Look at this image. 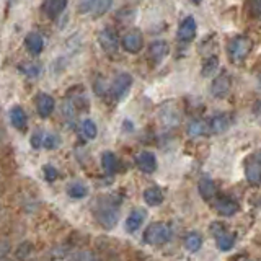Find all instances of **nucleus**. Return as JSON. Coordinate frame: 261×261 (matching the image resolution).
<instances>
[{
  "label": "nucleus",
  "mask_w": 261,
  "mask_h": 261,
  "mask_svg": "<svg viewBox=\"0 0 261 261\" xmlns=\"http://www.w3.org/2000/svg\"><path fill=\"white\" fill-rule=\"evenodd\" d=\"M170 237H171L170 227L162 222L150 224L144 232V240L149 245H153V247H157V245H165L170 240Z\"/></svg>",
  "instance_id": "f257e3e1"
},
{
  "label": "nucleus",
  "mask_w": 261,
  "mask_h": 261,
  "mask_svg": "<svg viewBox=\"0 0 261 261\" xmlns=\"http://www.w3.org/2000/svg\"><path fill=\"white\" fill-rule=\"evenodd\" d=\"M253 43L247 36H237L232 38L227 44V53L230 56L232 61H243L251 51Z\"/></svg>",
  "instance_id": "f03ea898"
},
{
  "label": "nucleus",
  "mask_w": 261,
  "mask_h": 261,
  "mask_svg": "<svg viewBox=\"0 0 261 261\" xmlns=\"http://www.w3.org/2000/svg\"><path fill=\"white\" fill-rule=\"evenodd\" d=\"M121 46L124 51L130 53V54H137L139 51L142 49L144 46V38H142V33L139 30H130L127 31L124 36L121 39Z\"/></svg>",
  "instance_id": "7ed1b4c3"
},
{
  "label": "nucleus",
  "mask_w": 261,
  "mask_h": 261,
  "mask_svg": "<svg viewBox=\"0 0 261 261\" xmlns=\"http://www.w3.org/2000/svg\"><path fill=\"white\" fill-rule=\"evenodd\" d=\"M98 43H100L103 51H106L108 54H113L118 51L119 47V38H118V33L114 31L113 28H105L100 31L98 35Z\"/></svg>",
  "instance_id": "20e7f679"
},
{
  "label": "nucleus",
  "mask_w": 261,
  "mask_h": 261,
  "mask_svg": "<svg viewBox=\"0 0 261 261\" xmlns=\"http://www.w3.org/2000/svg\"><path fill=\"white\" fill-rule=\"evenodd\" d=\"M212 233L216 237V243H217V248L220 251H228L235 243V233L232 232H227L224 225L216 224L212 225Z\"/></svg>",
  "instance_id": "39448f33"
},
{
  "label": "nucleus",
  "mask_w": 261,
  "mask_h": 261,
  "mask_svg": "<svg viewBox=\"0 0 261 261\" xmlns=\"http://www.w3.org/2000/svg\"><path fill=\"white\" fill-rule=\"evenodd\" d=\"M96 219L100 225L105 228H111L118 222V207L114 206H101L96 211Z\"/></svg>",
  "instance_id": "423d86ee"
},
{
  "label": "nucleus",
  "mask_w": 261,
  "mask_h": 261,
  "mask_svg": "<svg viewBox=\"0 0 261 261\" xmlns=\"http://www.w3.org/2000/svg\"><path fill=\"white\" fill-rule=\"evenodd\" d=\"M130 85H133V77H130V73H127V72L119 73V75L114 79L113 87H111L114 98L119 100V98L124 96L127 93V90L130 88Z\"/></svg>",
  "instance_id": "0eeeda50"
},
{
  "label": "nucleus",
  "mask_w": 261,
  "mask_h": 261,
  "mask_svg": "<svg viewBox=\"0 0 261 261\" xmlns=\"http://www.w3.org/2000/svg\"><path fill=\"white\" fill-rule=\"evenodd\" d=\"M230 77H228L227 72H222L220 75H217L212 82V87H211V92L216 98H224L228 92H230Z\"/></svg>",
  "instance_id": "6e6552de"
},
{
  "label": "nucleus",
  "mask_w": 261,
  "mask_h": 261,
  "mask_svg": "<svg viewBox=\"0 0 261 261\" xmlns=\"http://www.w3.org/2000/svg\"><path fill=\"white\" fill-rule=\"evenodd\" d=\"M196 31H198V24H196V20L193 18V16H186V18L181 23H179V27H178V39L188 43V41L194 39Z\"/></svg>",
  "instance_id": "1a4fd4ad"
},
{
  "label": "nucleus",
  "mask_w": 261,
  "mask_h": 261,
  "mask_svg": "<svg viewBox=\"0 0 261 261\" xmlns=\"http://www.w3.org/2000/svg\"><path fill=\"white\" fill-rule=\"evenodd\" d=\"M54 106H56V101L51 95L47 93H39L36 96V111L41 118H49L51 116V113L54 111Z\"/></svg>",
  "instance_id": "9d476101"
},
{
  "label": "nucleus",
  "mask_w": 261,
  "mask_h": 261,
  "mask_svg": "<svg viewBox=\"0 0 261 261\" xmlns=\"http://www.w3.org/2000/svg\"><path fill=\"white\" fill-rule=\"evenodd\" d=\"M24 46H27L28 53L31 56H39L41 53H43V49H44V39H43V36L39 35V33L31 31V33H28L27 36H24Z\"/></svg>",
  "instance_id": "9b49d317"
},
{
  "label": "nucleus",
  "mask_w": 261,
  "mask_h": 261,
  "mask_svg": "<svg viewBox=\"0 0 261 261\" xmlns=\"http://www.w3.org/2000/svg\"><path fill=\"white\" fill-rule=\"evenodd\" d=\"M136 165L144 173H153L157 170V159L150 152H141L136 157Z\"/></svg>",
  "instance_id": "f8f14e48"
},
{
  "label": "nucleus",
  "mask_w": 261,
  "mask_h": 261,
  "mask_svg": "<svg viewBox=\"0 0 261 261\" xmlns=\"http://www.w3.org/2000/svg\"><path fill=\"white\" fill-rule=\"evenodd\" d=\"M214 207L217 211V214L224 216V217H230V216H233V214L239 212V204H237L233 199H228V198L219 199L214 204Z\"/></svg>",
  "instance_id": "ddd939ff"
},
{
  "label": "nucleus",
  "mask_w": 261,
  "mask_h": 261,
  "mask_svg": "<svg viewBox=\"0 0 261 261\" xmlns=\"http://www.w3.org/2000/svg\"><path fill=\"white\" fill-rule=\"evenodd\" d=\"M8 118H10V124L18 129V130H24L27 129V113L23 111L21 106H13V108L10 110V113H8Z\"/></svg>",
  "instance_id": "4468645a"
},
{
  "label": "nucleus",
  "mask_w": 261,
  "mask_h": 261,
  "mask_svg": "<svg viewBox=\"0 0 261 261\" xmlns=\"http://www.w3.org/2000/svg\"><path fill=\"white\" fill-rule=\"evenodd\" d=\"M245 175H247V179L250 185H253V186L261 185V165L255 159L247 163V167H245Z\"/></svg>",
  "instance_id": "2eb2a0df"
},
{
  "label": "nucleus",
  "mask_w": 261,
  "mask_h": 261,
  "mask_svg": "<svg viewBox=\"0 0 261 261\" xmlns=\"http://www.w3.org/2000/svg\"><path fill=\"white\" fill-rule=\"evenodd\" d=\"M168 54V44L165 41H155V43L150 44L149 47V57L152 59L153 64H159L160 61H163V57Z\"/></svg>",
  "instance_id": "dca6fc26"
},
{
  "label": "nucleus",
  "mask_w": 261,
  "mask_h": 261,
  "mask_svg": "<svg viewBox=\"0 0 261 261\" xmlns=\"http://www.w3.org/2000/svg\"><path fill=\"white\" fill-rule=\"evenodd\" d=\"M65 8H67V2H64V0H47L43 4V10L51 20L57 18Z\"/></svg>",
  "instance_id": "f3484780"
},
{
  "label": "nucleus",
  "mask_w": 261,
  "mask_h": 261,
  "mask_svg": "<svg viewBox=\"0 0 261 261\" xmlns=\"http://www.w3.org/2000/svg\"><path fill=\"white\" fill-rule=\"evenodd\" d=\"M147 217V212L144 209H134L126 219V230L127 232H136Z\"/></svg>",
  "instance_id": "a211bd4d"
},
{
  "label": "nucleus",
  "mask_w": 261,
  "mask_h": 261,
  "mask_svg": "<svg viewBox=\"0 0 261 261\" xmlns=\"http://www.w3.org/2000/svg\"><path fill=\"white\" fill-rule=\"evenodd\" d=\"M198 190H199V194L202 196L204 199H212L216 196V185H214V181H212L211 178H201L199 179V183H198Z\"/></svg>",
  "instance_id": "6ab92c4d"
},
{
  "label": "nucleus",
  "mask_w": 261,
  "mask_h": 261,
  "mask_svg": "<svg viewBox=\"0 0 261 261\" xmlns=\"http://www.w3.org/2000/svg\"><path fill=\"white\" fill-rule=\"evenodd\" d=\"M144 201L149 204V206H160L163 202V193L160 188L157 186H150L144 191Z\"/></svg>",
  "instance_id": "aec40b11"
},
{
  "label": "nucleus",
  "mask_w": 261,
  "mask_h": 261,
  "mask_svg": "<svg viewBox=\"0 0 261 261\" xmlns=\"http://www.w3.org/2000/svg\"><path fill=\"white\" fill-rule=\"evenodd\" d=\"M228 127H230V118H228V114H216L211 119V129L214 133H224Z\"/></svg>",
  "instance_id": "412c9836"
},
{
  "label": "nucleus",
  "mask_w": 261,
  "mask_h": 261,
  "mask_svg": "<svg viewBox=\"0 0 261 261\" xmlns=\"http://www.w3.org/2000/svg\"><path fill=\"white\" fill-rule=\"evenodd\" d=\"M67 194L70 196L72 199H84L85 196L88 194V190L84 183L80 181H72L67 186Z\"/></svg>",
  "instance_id": "4be33fe9"
},
{
  "label": "nucleus",
  "mask_w": 261,
  "mask_h": 261,
  "mask_svg": "<svg viewBox=\"0 0 261 261\" xmlns=\"http://www.w3.org/2000/svg\"><path fill=\"white\" fill-rule=\"evenodd\" d=\"M101 165L106 173H114L118 168V159L113 152H105L101 155Z\"/></svg>",
  "instance_id": "5701e85b"
},
{
  "label": "nucleus",
  "mask_w": 261,
  "mask_h": 261,
  "mask_svg": "<svg viewBox=\"0 0 261 261\" xmlns=\"http://www.w3.org/2000/svg\"><path fill=\"white\" fill-rule=\"evenodd\" d=\"M185 247L188 248V251H191V253L199 251L201 247H202V239H201V235H199V233H196V232H191L190 235L186 237Z\"/></svg>",
  "instance_id": "b1692460"
},
{
  "label": "nucleus",
  "mask_w": 261,
  "mask_h": 261,
  "mask_svg": "<svg viewBox=\"0 0 261 261\" xmlns=\"http://www.w3.org/2000/svg\"><path fill=\"white\" fill-rule=\"evenodd\" d=\"M20 72H23L27 77H31V79H35L38 77L39 73H41V65L36 64V62H23L20 64Z\"/></svg>",
  "instance_id": "393cba45"
},
{
  "label": "nucleus",
  "mask_w": 261,
  "mask_h": 261,
  "mask_svg": "<svg viewBox=\"0 0 261 261\" xmlns=\"http://www.w3.org/2000/svg\"><path fill=\"white\" fill-rule=\"evenodd\" d=\"M206 129H207V126L204 124L202 121L194 119L188 124V134H190L191 137H199L202 134H206Z\"/></svg>",
  "instance_id": "a878e982"
},
{
  "label": "nucleus",
  "mask_w": 261,
  "mask_h": 261,
  "mask_svg": "<svg viewBox=\"0 0 261 261\" xmlns=\"http://www.w3.org/2000/svg\"><path fill=\"white\" fill-rule=\"evenodd\" d=\"M82 134H84V137L88 139V141H92V139L96 137V134H98L96 124L92 119H85L84 122H82Z\"/></svg>",
  "instance_id": "bb28decb"
},
{
  "label": "nucleus",
  "mask_w": 261,
  "mask_h": 261,
  "mask_svg": "<svg viewBox=\"0 0 261 261\" xmlns=\"http://www.w3.org/2000/svg\"><path fill=\"white\" fill-rule=\"evenodd\" d=\"M44 133L41 129L35 130V134L31 136V147L33 149H39V147H44Z\"/></svg>",
  "instance_id": "cd10ccee"
},
{
  "label": "nucleus",
  "mask_w": 261,
  "mask_h": 261,
  "mask_svg": "<svg viewBox=\"0 0 261 261\" xmlns=\"http://www.w3.org/2000/svg\"><path fill=\"white\" fill-rule=\"evenodd\" d=\"M59 144H61V139H59V136H57V134H47L44 137V147H46V149H51V150L57 149Z\"/></svg>",
  "instance_id": "c85d7f7f"
},
{
  "label": "nucleus",
  "mask_w": 261,
  "mask_h": 261,
  "mask_svg": "<svg viewBox=\"0 0 261 261\" xmlns=\"http://www.w3.org/2000/svg\"><path fill=\"white\" fill-rule=\"evenodd\" d=\"M43 171H44V178H46V181H56L57 179V176H59V173H57V170L53 167V165H46L44 168H43Z\"/></svg>",
  "instance_id": "c756f323"
},
{
  "label": "nucleus",
  "mask_w": 261,
  "mask_h": 261,
  "mask_svg": "<svg viewBox=\"0 0 261 261\" xmlns=\"http://www.w3.org/2000/svg\"><path fill=\"white\" fill-rule=\"evenodd\" d=\"M95 0H87V2H80L79 4V12L80 13H93V10H95Z\"/></svg>",
  "instance_id": "7c9ffc66"
},
{
  "label": "nucleus",
  "mask_w": 261,
  "mask_h": 261,
  "mask_svg": "<svg viewBox=\"0 0 261 261\" xmlns=\"http://www.w3.org/2000/svg\"><path fill=\"white\" fill-rule=\"evenodd\" d=\"M30 251H31V245L30 243H21L18 247V250H16V253H15V256L18 259H24L30 255Z\"/></svg>",
  "instance_id": "2f4dec72"
},
{
  "label": "nucleus",
  "mask_w": 261,
  "mask_h": 261,
  "mask_svg": "<svg viewBox=\"0 0 261 261\" xmlns=\"http://www.w3.org/2000/svg\"><path fill=\"white\" fill-rule=\"evenodd\" d=\"M216 67H217V57L212 56L206 61V65H204V69H202V75H207V73H211Z\"/></svg>",
  "instance_id": "473e14b6"
},
{
  "label": "nucleus",
  "mask_w": 261,
  "mask_h": 261,
  "mask_svg": "<svg viewBox=\"0 0 261 261\" xmlns=\"http://www.w3.org/2000/svg\"><path fill=\"white\" fill-rule=\"evenodd\" d=\"M113 4L110 2V0H105V2H96L95 4V10H93V15H103L108 8L111 7Z\"/></svg>",
  "instance_id": "72a5a7b5"
},
{
  "label": "nucleus",
  "mask_w": 261,
  "mask_h": 261,
  "mask_svg": "<svg viewBox=\"0 0 261 261\" xmlns=\"http://www.w3.org/2000/svg\"><path fill=\"white\" fill-rule=\"evenodd\" d=\"M70 261H96V259L93 256V253H90V251H80Z\"/></svg>",
  "instance_id": "f704fd0d"
},
{
  "label": "nucleus",
  "mask_w": 261,
  "mask_h": 261,
  "mask_svg": "<svg viewBox=\"0 0 261 261\" xmlns=\"http://www.w3.org/2000/svg\"><path fill=\"white\" fill-rule=\"evenodd\" d=\"M62 114H65L67 118H72L73 116V106L69 101L62 103Z\"/></svg>",
  "instance_id": "c9c22d12"
},
{
  "label": "nucleus",
  "mask_w": 261,
  "mask_h": 261,
  "mask_svg": "<svg viewBox=\"0 0 261 261\" xmlns=\"http://www.w3.org/2000/svg\"><path fill=\"white\" fill-rule=\"evenodd\" d=\"M7 251H8V242H2V250H0V256H2L5 259V255H7Z\"/></svg>",
  "instance_id": "e433bc0d"
},
{
  "label": "nucleus",
  "mask_w": 261,
  "mask_h": 261,
  "mask_svg": "<svg viewBox=\"0 0 261 261\" xmlns=\"http://www.w3.org/2000/svg\"><path fill=\"white\" fill-rule=\"evenodd\" d=\"M255 160H256V162L259 163V165H261V149H259V152L255 155Z\"/></svg>",
  "instance_id": "4c0bfd02"
},
{
  "label": "nucleus",
  "mask_w": 261,
  "mask_h": 261,
  "mask_svg": "<svg viewBox=\"0 0 261 261\" xmlns=\"http://www.w3.org/2000/svg\"><path fill=\"white\" fill-rule=\"evenodd\" d=\"M2 261H8V259H2Z\"/></svg>",
  "instance_id": "58836bf2"
},
{
  "label": "nucleus",
  "mask_w": 261,
  "mask_h": 261,
  "mask_svg": "<svg viewBox=\"0 0 261 261\" xmlns=\"http://www.w3.org/2000/svg\"><path fill=\"white\" fill-rule=\"evenodd\" d=\"M259 82H261V75H259Z\"/></svg>",
  "instance_id": "ea45409f"
}]
</instances>
